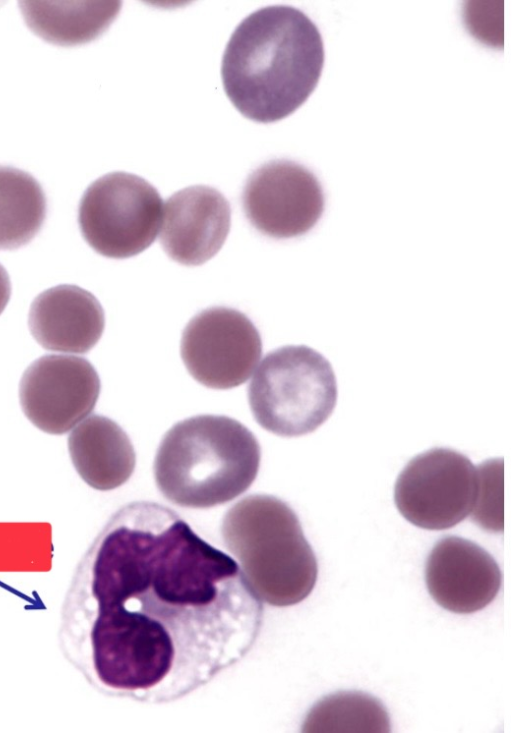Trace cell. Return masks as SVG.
Listing matches in <instances>:
<instances>
[{
  "instance_id": "cell-5",
  "label": "cell",
  "mask_w": 512,
  "mask_h": 733,
  "mask_svg": "<svg viewBox=\"0 0 512 733\" xmlns=\"http://www.w3.org/2000/svg\"><path fill=\"white\" fill-rule=\"evenodd\" d=\"M337 396L330 362L306 345H287L269 352L248 386V401L257 423L283 437L317 429L333 412Z\"/></svg>"
},
{
  "instance_id": "cell-3",
  "label": "cell",
  "mask_w": 512,
  "mask_h": 733,
  "mask_svg": "<svg viewBox=\"0 0 512 733\" xmlns=\"http://www.w3.org/2000/svg\"><path fill=\"white\" fill-rule=\"evenodd\" d=\"M260 446L253 433L227 416L199 415L176 423L163 437L154 478L170 502L188 508L224 504L255 480Z\"/></svg>"
},
{
  "instance_id": "cell-14",
  "label": "cell",
  "mask_w": 512,
  "mask_h": 733,
  "mask_svg": "<svg viewBox=\"0 0 512 733\" xmlns=\"http://www.w3.org/2000/svg\"><path fill=\"white\" fill-rule=\"evenodd\" d=\"M71 461L79 476L94 489L107 491L132 475L136 456L123 429L102 415H91L68 436Z\"/></svg>"
},
{
  "instance_id": "cell-8",
  "label": "cell",
  "mask_w": 512,
  "mask_h": 733,
  "mask_svg": "<svg viewBox=\"0 0 512 733\" xmlns=\"http://www.w3.org/2000/svg\"><path fill=\"white\" fill-rule=\"evenodd\" d=\"M180 347L190 375L213 389L246 382L262 354L253 322L227 307H211L195 315L183 330Z\"/></svg>"
},
{
  "instance_id": "cell-1",
  "label": "cell",
  "mask_w": 512,
  "mask_h": 733,
  "mask_svg": "<svg viewBox=\"0 0 512 733\" xmlns=\"http://www.w3.org/2000/svg\"><path fill=\"white\" fill-rule=\"evenodd\" d=\"M263 619L232 557L169 507L135 501L109 518L79 562L59 640L98 692L167 704L242 661Z\"/></svg>"
},
{
  "instance_id": "cell-7",
  "label": "cell",
  "mask_w": 512,
  "mask_h": 733,
  "mask_svg": "<svg viewBox=\"0 0 512 733\" xmlns=\"http://www.w3.org/2000/svg\"><path fill=\"white\" fill-rule=\"evenodd\" d=\"M479 485V470L467 456L438 447L407 463L396 480L394 501L413 525L443 530L471 515Z\"/></svg>"
},
{
  "instance_id": "cell-13",
  "label": "cell",
  "mask_w": 512,
  "mask_h": 733,
  "mask_svg": "<svg viewBox=\"0 0 512 733\" xmlns=\"http://www.w3.org/2000/svg\"><path fill=\"white\" fill-rule=\"evenodd\" d=\"M28 326L44 349L83 354L101 338L105 317L92 293L76 285L61 284L33 300Z\"/></svg>"
},
{
  "instance_id": "cell-12",
  "label": "cell",
  "mask_w": 512,
  "mask_h": 733,
  "mask_svg": "<svg viewBox=\"0 0 512 733\" xmlns=\"http://www.w3.org/2000/svg\"><path fill=\"white\" fill-rule=\"evenodd\" d=\"M230 225L231 208L222 193L205 185L186 187L165 203L160 244L177 263L201 265L221 249Z\"/></svg>"
},
{
  "instance_id": "cell-17",
  "label": "cell",
  "mask_w": 512,
  "mask_h": 733,
  "mask_svg": "<svg viewBox=\"0 0 512 733\" xmlns=\"http://www.w3.org/2000/svg\"><path fill=\"white\" fill-rule=\"evenodd\" d=\"M303 732L387 733L389 714L380 700L360 691H339L320 699L307 713Z\"/></svg>"
},
{
  "instance_id": "cell-16",
  "label": "cell",
  "mask_w": 512,
  "mask_h": 733,
  "mask_svg": "<svg viewBox=\"0 0 512 733\" xmlns=\"http://www.w3.org/2000/svg\"><path fill=\"white\" fill-rule=\"evenodd\" d=\"M45 216L46 198L37 180L20 169L0 166V250L30 242Z\"/></svg>"
},
{
  "instance_id": "cell-11",
  "label": "cell",
  "mask_w": 512,
  "mask_h": 733,
  "mask_svg": "<svg viewBox=\"0 0 512 733\" xmlns=\"http://www.w3.org/2000/svg\"><path fill=\"white\" fill-rule=\"evenodd\" d=\"M425 580L438 605L453 613L470 614L495 599L502 574L484 548L459 536H445L428 555Z\"/></svg>"
},
{
  "instance_id": "cell-9",
  "label": "cell",
  "mask_w": 512,
  "mask_h": 733,
  "mask_svg": "<svg viewBox=\"0 0 512 733\" xmlns=\"http://www.w3.org/2000/svg\"><path fill=\"white\" fill-rule=\"evenodd\" d=\"M325 199L316 176L290 160H271L255 169L242 192L249 223L260 233L287 239L311 230L321 218Z\"/></svg>"
},
{
  "instance_id": "cell-15",
  "label": "cell",
  "mask_w": 512,
  "mask_h": 733,
  "mask_svg": "<svg viewBox=\"0 0 512 733\" xmlns=\"http://www.w3.org/2000/svg\"><path fill=\"white\" fill-rule=\"evenodd\" d=\"M118 1H20L27 26L43 40L60 46L90 42L116 18Z\"/></svg>"
},
{
  "instance_id": "cell-18",
  "label": "cell",
  "mask_w": 512,
  "mask_h": 733,
  "mask_svg": "<svg viewBox=\"0 0 512 733\" xmlns=\"http://www.w3.org/2000/svg\"><path fill=\"white\" fill-rule=\"evenodd\" d=\"M497 460L486 461L478 468L480 485L478 498L471 516L486 530H503L502 517V472L497 473Z\"/></svg>"
},
{
  "instance_id": "cell-2",
  "label": "cell",
  "mask_w": 512,
  "mask_h": 733,
  "mask_svg": "<svg viewBox=\"0 0 512 733\" xmlns=\"http://www.w3.org/2000/svg\"><path fill=\"white\" fill-rule=\"evenodd\" d=\"M324 65L319 29L302 11L261 8L236 27L225 48L221 77L231 103L248 119L279 121L315 90Z\"/></svg>"
},
{
  "instance_id": "cell-6",
  "label": "cell",
  "mask_w": 512,
  "mask_h": 733,
  "mask_svg": "<svg viewBox=\"0 0 512 733\" xmlns=\"http://www.w3.org/2000/svg\"><path fill=\"white\" fill-rule=\"evenodd\" d=\"M163 201L148 181L111 172L85 190L78 209L81 234L97 253L115 259L135 256L156 239Z\"/></svg>"
},
{
  "instance_id": "cell-10",
  "label": "cell",
  "mask_w": 512,
  "mask_h": 733,
  "mask_svg": "<svg viewBox=\"0 0 512 733\" xmlns=\"http://www.w3.org/2000/svg\"><path fill=\"white\" fill-rule=\"evenodd\" d=\"M100 379L85 358L44 355L25 370L19 384L23 413L38 429L61 435L92 412Z\"/></svg>"
},
{
  "instance_id": "cell-19",
  "label": "cell",
  "mask_w": 512,
  "mask_h": 733,
  "mask_svg": "<svg viewBox=\"0 0 512 733\" xmlns=\"http://www.w3.org/2000/svg\"><path fill=\"white\" fill-rule=\"evenodd\" d=\"M11 295V283L5 268L0 264V314L5 309Z\"/></svg>"
},
{
  "instance_id": "cell-4",
  "label": "cell",
  "mask_w": 512,
  "mask_h": 733,
  "mask_svg": "<svg viewBox=\"0 0 512 733\" xmlns=\"http://www.w3.org/2000/svg\"><path fill=\"white\" fill-rule=\"evenodd\" d=\"M221 534L262 602L287 607L312 592L317 559L296 513L281 499L254 494L240 500L224 515Z\"/></svg>"
}]
</instances>
